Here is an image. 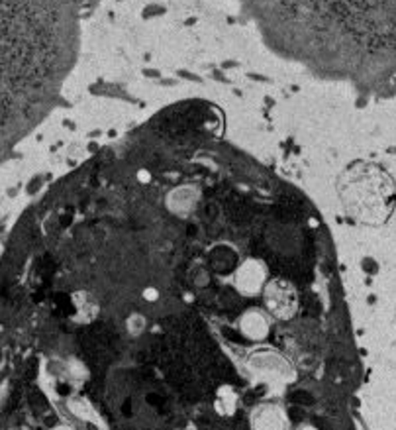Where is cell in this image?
<instances>
[{"mask_svg": "<svg viewBox=\"0 0 396 430\" xmlns=\"http://www.w3.org/2000/svg\"><path fill=\"white\" fill-rule=\"evenodd\" d=\"M43 253L73 424L293 426L324 414V230L253 167L134 158L73 181Z\"/></svg>", "mask_w": 396, "mask_h": 430, "instance_id": "cell-1", "label": "cell"}, {"mask_svg": "<svg viewBox=\"0 0 396 430\" xmlns=\"http://www.w3.org/2000/svg\"><path fill=\"white\" fill-rule=\"evenodd\" d=\"M337 197L355 222L379 226L395 211V179L377 163L357 161L337 177Z\"/></svg>", "mask_w": 396, "mask_h": 430, "instance_id": "cell-2", "label": "cell"}]
</instances>
